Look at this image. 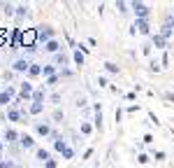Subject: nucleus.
Segmentation results:
<instances>
[{
  "label": "nucleus",
  "mask_w": 174,
  "mask_h": 168,
  "mask_svg": "<svg viewBox=\"0 0 174 168\" xmlns=\"http://www.w3.org/2000/svg\"><path fill=\"white\" fill-rule=\"evenodd\" d=\"M132 9L137 12V17H139V19H144V17L148 14V7L144 5V2H132Z\"/></svg>",
  "instance_id": "f257e3e1"
},
{
  "label": "nucleus",
  "mask_w": 174,
  "mask_h": 168,
  "mask_svg": "<svg viewBox=\"0 0 174 168\" xmlns=\"http://www.w3.org/2000/svg\"><path fill=\"white\" fill-rule=\"evenodd\" d=\"M35 37H37V33H35V30H28V33H23V44H26L28 49H33Z\"/></svg>",
  "instance_id": "f03ea898"
},
{
  "label": "nucleus",
  "mask_w": 174,
  "mask_h": 168,
  "mask_svg": "<svg viewBox=\"0 0 174 168\" xmlns=\"http://www.w3.org/2000/svg\"><path fill=\"white\" fill-rule=\"evenodd\" d=\"M135 28H137L139 33H148V24H146V21H144V19H139L137 24H135Z\"/></svg>",
  "instance_id": "7ed1b4c3"
},
{
  "label": "nucleus",
  "mask_w": 174,
  "mask_h": 168,
  "mask_svg": "<svg viewBox=\"0 0 174 168\" xmlns=\"http://www.w3.org/2000/svg\"><path fill=\"white\" fill-rule=\"evenodd\" d=\"M9 98H12V91H9V89H7V91H2V94H0V105H7Z\"/></svg>",
  "instance_id": "20e7f679"
},
{
  "label": "nucleus",
  "mask_w": 174,
  "mask_h": 168,
  "mask_svg": "<svg viewBox=\"0 0 174 168\" xmlns=\"http://www.w3.org/2000/svg\"><path fill=\"white\" fill-rule=\"evenodd\" d=\"M21 145H23L26 150H30V147H33V138H30V135H21Z\"/></svg>",
  "instance_id": "39448f33"
},
{
  "label": "nucleus",
  "mask_w": 174,
  "mask_h": 168,
  "mask_svg": "<svg viewBox=\"0 0 174 168\" xmlns=\"http://www.w3.org/2000/svg\"><path fill=\"white\" fill-rule=\"evenodd\" d=\"M28 68H30V63H28V61H16V63H14V70H28Z\"/></svg>",
  "instance_id": "423d86ee"
},
{
  "label": "nucleus",
  "mask_w": 174,
  "mask_h": 168,
  "mask_svg": "<svg viewBox=\"0 0 174 168\" xmlns=\"http://www.w3.org/2000/svg\"><path fill=\"white\" fill-rule=\"evenodd\" d=\"M58 49H61V47H58L56 40H49V42H46V52H58Z\"/></svg>",
  "instance_id": "0eeeda50"
},
{
  "label": "nucleus",
  "mask_w": 174,
  "mask_h": 168,
  "mask_svg": "<svg viewBox=\"0 0 174 168\" xmlns=\"http://www.w3.org/2000/svg\"><path fill=\"white\" fill-rule=\"evenodd\" d=\"M30 112H33V115L42 112V103H33V105H30Z\"/></svg>",
  "instance_id": "6e6552de"
},
{
  "label": "nucleus",
  "mask_w": 174,
  "mask_h": 168,
  "mask_svg": "<svg viewBox=\"0 0 174 168\" xmlns=\"http://www.w3.org/2000/svg\"><path fill=\"white\" fill-rule=\"evenodd\" d=\"M37 157H40L42 161H49V152L46 150H37Z\"/></svg>",
  "instance_id": "1a4fd4ad"
},
{
  "label": "nucleus",
  "mask_w": 174,
  "mask_h": 168,
  "mask_svg": "<svg viewBox=\"0 0 174 168\" xmlns=\"http://www.w3.org/2000/svg\"><path fill=\"white\" fill-rule=\"evenodd\" d=\"M51 35H53L51 28H44V30H40V37H51Z\"/></svg>",
  "instance_id": "9d476101"
},
{
  "label": "nucleus",
  "mask_w": 174,
  "mask_h": 168,
  "mask_svg": "<svg viewBox=\"0 0 174 168\" xmlns=\"http://www.w3.org/2000/svg\"><path fill=\"white\" fill-rule=\"evenodd\" d=\"M153 42H156V47H163V44H165V37H163V35H156V37H153Z\"/></svg>",
  "instance_id": "9b49d317"
},
{
  "label": "nucleus",
  "mask_w": 174,
  "mask_h": 168,
  "mask_svg": "<svg viewBox=\"0 0 174 168\" xmlns=\"http://www.w3.org/2000/svg\"><path fill=\"white\" fill-rule=\"evenodd\" d=\"M30 91H33V87H30V84H23V87H21V94H23V96H28Z\"/></svg>",
  "instance_id": "f8f14e48"
},
{
  "label": "nucleus",
  "mask_w": 174,
  "mask_h": 168,
  "mask_svg": "<svg viewBox=\"0 0 174 168\" xmlns=\"http://www.w3.org/2000/svg\"><path fill=\"white\" fill-rule=\"evenodd\" d=\"M74 61L81 65V63H84V54H81V52H74Z\"/></svg>",
  "instance_id": "ddd939ff"
},
{
  "label": "nucleus",
  "mask_w": 174,
  "mask_h": 168,
  "mask_svg": "<svg viewBox=\"0 0 174 168\" xmlns=\"http://www.w3.org/2000/svg\"><path fill=\"white\" fill-rule=\"evenodd\" d=\"M37 131L42 133V135H49V126H44V124H40V126H37Z\"/></svg>",
  "instance_id": "4468645a"
},
{
  "label": "nucleus",
  "mask_w": 174,
  "mask_h": 168,
  "mask_svg": "<svg viewBox=\"0 0 174 168\" xmlns=\"http://www.w3.org/2000/svg\"><path fill=\"white\" fill-rule=\"evenodd\" d=\"M9 119H12V122H16V119H19V112H16V110H9Z\"/></svg>",
  "instance_id": "2eb2a0df"
},
{
  "label": "nucleus",
  "mask_w": 174,
  "mask_h": 168,
  "mask_svg": "<svg viewBox=\"0 0 174 168\" xmlns=\"http://www.w3.org/2000/svg\"><path fill=\"white\" fill-rule=\"evenodd\" d=\"M107 70H109V72H118V65H114V63H107Z\"/></svg>",
  "instance_id": "dca6fc26"
},
{
  "label": "nucleus",
  "mask_w": 174,
  "mask_h": 168,
  "mask_svg": "<svg viewBox=\"0 0 174 168\" xmlns=\"http://www.w3.org/2000/svg\"><path fill=\"white\" fill-rule=\"evenodd\" d=\"M5 138H7L9 142H12V140H14V138H16V133H14V131H7V133H5Z\"/></svg>",
  "instance_id": "f3484780"
},
{
  "label": "nucleus",
  "mask_w": 174,
  "mask_h": 168,
  "mask_svg": "<svg viewBox=\"0 0 174 168\" xmlns=\"http://www.w3.org/2000/svg\"><path fill=\"white\" fill-rule=\"evenodd\" d=\"M28 72H30V75H40V68H37V65H30V68H28Z\"/></svg>",
  "instance_id": "a211bd4d"
},
{
  "label": "nucleus",
  "mask_w": 174,
  "mask_h": 168,
  "mask_svg": "<svg viewBox=\"0 0 174 168\" xmlns=\"http://www.w3.org/2000/svg\"><path fill=\"white\" fill-rule=\"evenodd\" d=\"M42 72H44V75H49V77H53V68H51V65H46Z\"/></svg>",
  "instance_id": "6ab92c4d"
},
{
  "label": "nucleus",
  "mask_w": 174,
  "mask_h": 168,
  "mask_svg": "<svg viewBox=\"0 0 174 168\" xmlns=\"http://www.w3.org/2000/svg\"><path fill=\"white\" fill-rule=\"evenodd\" d=\"M63 154H65L68 159H72V150H70V147H65V150H63Z\"/></svg>",
  "instance_id": "aec40b11"
},
{
  "label": "nucleus",
  "mask_w": 174,
  "mask_h": 168,
  "mask_svg": "<svg viewBox=\"0 0 174 168\" xmlns=\"http://www.w3.org/2000/svg\"><path fill=\"white\" fill-rule=\"evenodd\" d=\"M0 168H14V163H5V161H2V163H0Z\"/></svg>",
  "instance_id": "412c9836"
},
{
  "label": "nucleus",
  "mask_w": 174,
  "mask_h": 168,
  "mask_svg": "<svg viewBox=\"0 0 174 168\" xmlns=\"http://www.w3.org/2000/svg\"><path fill=\"white\" fill-rule=\"evenodd\" d=\"M0 150H2V142H0Z\"/></svg>",
  "instance_id": "4be33fe9"
}]
</instances>
